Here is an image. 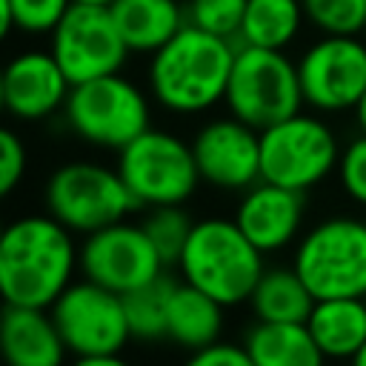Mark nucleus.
<instances>
[{
    "label": "nucleus",
    "mask_w": 366,
    "mask_h": 366,
    "mask_svg": "<svg viewBox=\"0 0 366 366\" xmlns=\"http://www.w3.org/2000/svg\"><path fill=\"white\" fill-rule=\"evenodd\" d=\"M174 280H177V274L163 272L152 283L123 295L132 340H140V343L166 340V309H169V295H172Z\"/></svg>",
    "instance_id": "obj_24"
},
{
    "label": "nucleus",
    "mask_w": 366,
    "mask_h": 366,
    "mask_svg": "<svg viewBox=\"0 0 366 366\" xmlns=\"http://www.w3.org/2000/svg\"><path fill=\"white\" fill-rule=\"evenodd\" d=\"M303 11L320 34L366 31V0H303Z\"/></svg>",
    "instance_id": "obj_27"
},
{
    "label": "nucleus",
    "mask_w": 366,
    "mask_h": 366,
    "mask_svg": "<svg viewBox=\"0 0 366 366\" xmlns=\"http://www.w3.org/2000/svg\"><path fill=\"white\" fill-rule=\"evenodd\" d=\"M26 169H29V149L23 137L6 126L0 132V192L11 194L26 177Z\"/></svg>",
    "instance_id": "obj_30"
},
{
    "label": "nucleus",
    "mask_w": 366,
    "mask_h": 366,
    "mask_svg": "<svg viewBox=\"0 0 366 366\" xmlns=\"http://www.w3.org/2000/svg\"><path fill=\"white\" fill-rule=\"evenodd\" d=\"M183 366H254V360L240 340H217L197 352H189Z\"/></svg>",
    "instance_id": "obj_31"
},
{
    "label": "nucleus",
    "mask_w": 366,
    "mask_h": 366,
    "mask_svg": "<svg viewBox=\"0 0 366 366\" xmlns=\"http://www.w3.org/2000/svg\"><path fill=\"white\" fill-rule=\"evenodd\" d=\"M352 114H355V123H357V129L366 134V92H363V97H360V103H357V109H355Z\"/></svg>",
    "instance_id": "obj_33"
},
{
    "label": "nucleus",
    "mask_w": 366,
    "mask_h": 366,
    "mask_svg": "<svg viewBox=\"0 0 366 366\" xmlns=\"http://www.w3.org/2000/svg\"><path fill=\"white\" fill-rule=\"evenodd\" d=\"M234 51V40L186 23L166 46L149 54L146 86L152 100L163 112L180 117L212 112L226 100Z\"/></svg>",
    "instance_id": "obj_2"
},
{
    "label": "nucleus",
    "mask_w": 366,
    "mask_h": 366,
    "mask_svg": "<svg viewBox=\"0 0 366 366\" xmlns=\"http://www.w3.org/2000/svg\"><path fill=\"white\" fill-rule=\"evenodd\" d=\"M140 226L146 229L149 240L160 252L163 263L169 269H174L177 260H180V252H183V246L192 234L194 217L189 214L186 206H154V209H146Z\"/></svg>",
    "instance_id": "obj_25"
},
{
    "label": "nucleus",
    "mask_w": 366,
    "mask_h": 366,
    "mask_svg": "<svg viewBox=\"0 0 366 366\" xmlns=\"http://www.w3.org/2000/svg\"><path fill=\"white\" fill-rule=\"evenodd\" d=\"M114 166L140 209L186 206L203 183L192 140L154 126L123 146Z\"/></svg>",
    "instance_id": "obj_9"
},
{
    "label": "nucleus",
    "mask_w": 366,
    "mask_h": 366,
    "mask_svg": "<svg viewBox=\"0 0 366 366\" xmlns=\"http://www.w3.org/2000/svg\"><path fill=\"white\" fill-rule=\"evenodd\" d=\"M186 23L237 43L246 0H186Z\"/></svg>",
    "instance_id": "obj_28"
},
{
    "label": "nucleus",
    "mask_w": 366,
    "mask_h": 366,
    "mask_svg": "<svg viewBox=\"0 0 366 366\" xmlns=\"http://www.w3.org/2000/svg\"><path fill=\"white\" fill-rule=\"evenodd\" d=\"M74 3H83V6H100V9H112L117 0H74Z\"/></svg>",
    "instance_id": "obj_34"
},
{
    "label": "nucleus",
    "mask_w": 366,
    "mask_h": 366,
    "mask_svg": "<svg viewBox=\"0 0 366 366\" xmlns=\"http://www.w3.org/2000/svg\"><path fill=\"white\" fill-rule=\"evenodd\" d=\"M49 51L74 83H86L103 74L123 71L129 46L112 17V9L71 3L63 20L49 34Z\"/></svg>",
    "instance_id": "obj_12"
},
{
    "label": "nucleus",
    "mask_w": 366,
    "mask_h": 366,
    "mask_svg": "<svg viewBox=\"0 0 366 366\" xmlns=\"http://www.w3.org/2000/svg\"><path fill=\"white\" fill-rule=\"evenodd\" d=\"M180 3H186V0H180Z\"/></svg>",
    "instance_id": "obj_37"
},
{
    "label": "nucleus",
    "mask_w": 366,
    "mask_h": 366,
    "mask_svg": "<svg viewBox=\"0 0 366 366\" xmlns=\"http://www.w3.org/2000/svg\"><path fill=\"white\" fill-rule=\"evenodd\" d=\"M63 120L83 143L120 152L152 126V94L123 71L103 74L71 86Z\"/></svg>",
    "instance_id": "obj_4"
},
{
    "label": "nucleus",
    "mask_w": 366,
    "mask_h": 366,
    "mask_svg": "<svg viewBox=\"0 0 366 366\" xmlns=\"http://www.w3.org/2000/svg\"><path fill=\"white\" fill-rule=\"evenodd\" d=\"M254 366H326L329 357L315 343L306 323H266L254 320L243 340Z\"/></svg>",
    "instance_id": "obj_22"
},
{
    "label": "nucleus",
    "mask_w": 366,
    "mask_h": 366,
    "mask_svg": "<svg viewBox=\"0 0 366 366\" xmlns=\"http://www.w3.org/2000/svg\"><path fill=\"white\" fill-rule=\"evenodd\" d=\"M292 266L317 300L366 295V220L329 214L303 229L292 246Z\"/></svg>",
    "instance_id": "obj_5"
},
{
    "label": "nucleus",
    "mask_w": 366,
    "mask_h": 366,
    "mask_svg": "<svg viewBox=\"0 0 366 366\" xmlns=\"http://www.w3.org/2000/svg\"><path fill=\"white\" fill-rule=\"evenodd\" d=\"M80 274V243L49 212L14 217L0 237V292L11 306L49 309Z\"/></svg>",
    "instance_id": "obj_1"
},
{
    "label": "nucleus",
    "mask_w": 366,
    "mask_h": 366,
    "mask_svg": "<svg viewBox=\"0 0 366 366\" xmlns=\"http://www.w3.org/2000/svg\"><path fill=\"white\" fill-rule=\"evenodd\" d=\"M306 329L329 360H352L366 343V300L363 297H323L315 300Z\"/></svg>",
    "instance_id": "obj_20"
},
{
    "label": "nucleus",
    "mask_w": 366,
    "mask_h": 366,
    "mask_svg": "<svg viewBox=\"0 0 366 366\" xmlns=\"http://www.w3.org/2000/svg\"><path fill=\"white\" fill-rule=\"evenodd\" d=\"M74 0H0V31L14 29L31 37L51 34Z\"/></svg>",
    "instance_id": "obj_26"
},
{
    "label": "nucleus",
    "mask_w": 366,
    "mask_h": 366,
    "mask_svg": "<svg viewBox=\"0 0 366 366\" xmlns=\"http://www.w3.org/2000/svg\"><path fill=\"white\" fill-rule=\"evenodd\" d=\"M340 152L329 120L300 109L260 132V180L309 194L337 172Z\"/></svg>",
    "instance_id": "obj_7"
},
{
    "label": "nucleus",
    "mask_w": 366,
    "mask_h": 366,
    "mask_svg": "<svg viewBox=\"0 0 366 366\" xmlns=\"http://www.w3.org/2000/svg\"><path fill=\"white\" fill-rule=\"evenodd\" d=\"M303 0H246L237 46L283 49L292 46L303 29Z\"/></svg>",
    "instance_id": "obj_23"
},
{
    "label": "nucleus",
    "mask_w": 366,
    "mask_h": 366,
    "mask_svg": "<svg viewBox=\"0 0 366 366\" xmlns=\"http://www.w3.org/2000/svg\"><path fill=\"white\" fill-rule=\"evenodd\" d=\"M306 109L317 114L355 112L366 92V43L360 34H320L297 57Z\"/></svg>",
    "instance_id": "obj_10"
},
{
    "label": "nucleus",
    "mask_w": 366,
    "mask_h": 366,
    "mask_svg": "<svg viewBox=\"0 0 366 366\" xmlns=\"http://www.w3.org/2000/svg\"><path fill=\"white\" fill-rule=\"evenodd\" d=\"M71 80L49 49H26L14 54L0 80V100L11 120L40 123L63 112Z\"/></svg>",
    "instance_id": "obj_15"
},
{
    "label": "nucleus",
    "mask_w": 366,
    "mask_h": 366,
    "mask_svg": "<svg viewBox=\"0 0 366 366\" xmlns=\"http://www.w3.org/2000/svg\"><path fill=\"white\" fill-rule=\"evenodd\" d=\"M112 17L132 54H154L186 26L180 0H117Z\"/></svg>",
    "instance_id": "obj_19"
},
{
    "label": "nucleus",
    "mask_w": 366,
    "mask_h": 366,
    "mask_svg": "<svg viewBox=\"0 0 366 366\" xmlns=\"http://www.w3.org/2000/svg\"><path fill=\"white\" fill-rule=\"evenodd\" d=\"M49 312H51L71 357L120 355L132 340L123 295H117L89 277H77L49 306Z\"/></svg>",
    "instance_id": "obj_11"
},
{
    "label": "nucleus",
    "mask_w": 366,
    "mask_h": 366,
    "mask_svg": "<svg viewBox=\"0 0 366 366\" xmlns=\"http://www.w3.org/2000/svg\"><path fill=\"white\" fill-rule=\"evenodd\" d=\"M315 295L306 286V280L297 274L292 263H274L263 269L252 297H249V312L254 320L266 323H306Z\"/></svg>",
    "instance_id": "obj_21"
},
{
    "label": "nucleus",
    "mask_w": 366,
    "mask_h": 366,
    "mask_svg": "<svg viewBox=\"0 0 366 366\" xmlns=\"http://www.w3.org/2000/svg\"><path fill=\"white\" fill-rule=\"evenodd\" d=\"M69 366H132V363L120 352V355H86V357H74Z\"/></svg>",
    "instance_id": "obj_32"
},
{
    "label": "nucleus",
    "mask_w": 366,
    "mask_h": 366,
    "mask_svg": "<svg viewBox=\"0 0 366 366\" xmlns=\"http://www.w3.org/2000/svg\"><path fill=\"white\" fill-rule=\"evenodd\" d=\"M174 269L186 283L234 309L249 303L266 269V254L243 234L234 217L212 214L194 220Z\"/></svg>",
    "instance_id": "obj_3"
},
{
    "label": "nucleus",
    "mask_w": 366,
    "mask_h": 366,
    "mask_svg": "<svg viewBox=\"0 0 366 366\" xmlns=\"http://www.w3.org/2000/svg\"><path fill=\"white\" fill-rule=\"evenodd\" d=\"M192 152L200 180L217 192L240 194L260 180V132L229 112L194 132Z\"/></svg>",
    "instance_id": "obj_14"
},
{
    "label": "nucleus",
    "mask_w": 366,
    "mask_h": 366,
    "mask_svg": "<svg viewBox=\"0 0 366 366\" xmlns=\"http://www.w3.org/2000/svg\"><path fill=\"white\" fill-rule=\"evenodd\" d=\"M363 300H366V295H363Z\"/></svg>",
    "instance_id": "obj_36"
},
{
    "label": "nucleus",
    "mask_w": 366,
    "mask_h": 366,
    "mask_svg": "<svg viewBox=\"0 0 366 366\" xmlns=\"http://www.w3.org/2000/svg\"><path fill=\"white\" fill-rule=\"evenodd\" d=\"M169 272L140 220H117L80 237V277H89L117 295L140 289Z\"/></svg>",
    "instance_id": "obj_13"
},
{
    "label": "nucleus",
    "mask_w": 366,
    "mask_h": 366,
    "mask_svg": "<svg viewBox=\"0 0 366 366\" xmlns=\"http://www.w3.org/2000/svg\"><path fill=\"white\" fill-rule=\"evenodd\" d=\"M343 194L355 203L366 209V134H355L337 160V172H335Z\"/></svg>",
    "instance_id": "obj_29"
},
{
    "label": "nucleus",
    "mask_w": 366,
    "mask_h": 366,
    "mask_svg": "<svg viewBox=\"0 0 366 366\" xmlns=\"http://www.w3.org/2000/svg\"><path fill=\"white\" fill-rule=\"evenodd\" d=\"M349 366H366V343L357 349V355L349 360Z\"/></svg>",
    "instance_id": "obj_35"
},
{
    "label": "nucleus",
    "mask_w": 366,
    "mask_h": 366,
    "mask_svg": "<svg viewBox=\"0 0 366 366\" xmlns=\"http://www.w3.org/2000/svg\"><path fill=\"white\" fill-rule=\"evenodd\" d=\"M232 217L266 257L280 254L292 249L306 229V194L269 180H257L240 192Z\"/></svg>",
    "instance_id": "obj_16"
},
{
    "label": "nucleus",
    "mask_w": 366,
    "mask_h": 366,
    "mask_svg": "<svg viewBox=\"0 0 366 366\" xmlns=\"http://www.w3.org/2000/svg\"><path fill=\"white\" fill-rule=\"evenodd\" d=\"M223 329L226 306L177 274L166 309V340L183 352H197L223 340Z\"/></svg>",
    "instance_id": "obj_18"
},
{
    "label": "nucleus",
    "mask_w": 366,
    "mask_h": 366,
    "mask_svg": "<svg viewBox=\"0 0 366 366\" xmlns=\"http://www.w3.org/2000/svg\"><path fill=\"white\" fill-rule=\"evenodd\" d=\"M43 206L77 237L126 220L140 209L117 166L97 160H66L54 166L43 186Z\"/></svg>",
    "instance_id": "obj_6"
},
{
    "label": "nucleus",
    "mask_w": 366,
    "mask_h": 366,
    "mask_svg": "<svg viewBox=\"0 0 366 366\" xmlns=\"http://www.w3.org/2000/svg\"><path fill=\"white\" fill-rule=\"evenodd\" d=\"M6 366H66L71 355L51 312L37 306L6 303L0 320Z\"/></svg>",
    "instance_id": "obj_17"
},
{
    "label": "nucleus",
    "mask_w": 366,
    "mask_h": 366,
    "mask_svg": "<svg viewBox=\"0 0 366 366\" xmlns=\"http://www.w3.org/2000/svg\"><path fill=\"white\" fill-rule=\"evenodd\" d=\"M223 106L257 132L297 114L306 106L297 60H292L283 49L237 46Z\"/></svg>",
    "instance_id": "obj_8"
}]
</instances>
